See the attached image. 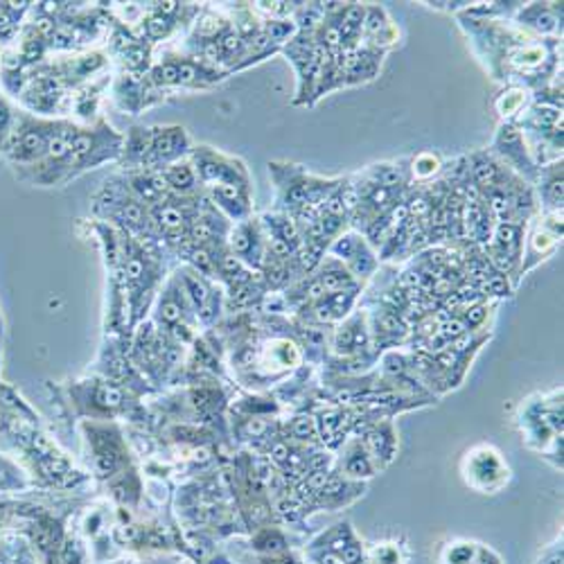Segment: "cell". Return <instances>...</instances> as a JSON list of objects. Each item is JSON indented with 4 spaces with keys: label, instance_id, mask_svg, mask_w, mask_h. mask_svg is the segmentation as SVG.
Returning <instances> with one entry per match:
<instances>
[{
    "label": "cell",
    "instance_id": "6da1fadb",
    "mask_svg": "<svg viewBox=\"0 0 564 564\" xmlns=\"http://www.w3.org/2000/svg\"><path fill=\"white\" fill-rule=\"evenodd\" d=\"M57 122L59 118H45L30 113L28 109H17L14 127L10 131V138L6 140L3 150H0V156L8 161L12 170L39 163L45 156V152H48Z\"/></svg>",
    "mask_w": 564,
    "mask_h": 564
},
{
    "label": "cell",
    "instance_id": "7a4b0ae2",
    "mask_svg": "<svg viewBox=\"0 0 564 564\" xmlns=\"http://www.w3.org/2000/svg\"><path fill=\"white\" fill-rule=\"evenodd\" d=\"M120 154L122 135L107 120L100 118L86 127L77 124L68 161V183L88 170H96L109 161H120Z\"/></svg>",
    "mask_w": 564,
    "mask_h": 564
},
{
    "label": "cell",
    "instance_id": "3957f363",
    "mask_svg": "<svg viewBox=\"0 0 564 564\" xmlns=\"http://www.w3.org/2000/svg\"><path fill=\"white\" fill-rule=\"evenodd\" d=\"M77 122L59 118L57 129L51 138V145L45 156L30 165L14 170L17 178L34 185V187H64L68 185V161H70V150H73V138H75Z\"/></svg>",
    "mask_w": 564,
    "mask_h": 564
},
{
    "label": "cell",
    "instance_id": "277c9868",
    "mask_svg": "<svg viewBox=\"0 0 564 564\" xmlns=\"http://www.w3.org/2000/svg\"><path fill=\"white\" fill-rule=\"evenodd\" d=\"M191 161L197 170L199 183L204 191L215 185H228V183H240V185H251V176L247 165L228 154H221L208 145L193 148Z\"/></svg>",
    "mask_w": 564,
    "mask_h": 564
},
{
    "label": "cell",
    "instance_id": "5b68a950",
    "mask_svg": "<svg viewBox=\"0 0 564 564\" xmlns=\"http://www.w3.org/2000/svg\"><path fill=\"white\" fill-rule=\"evenodd\" d=\"M193 154V140L178 124H156L150 127V154L143 170L161 172L167 165L187 159Z\"/></svg>",
    "mask_w": 564,
    "mask_h": 564
},
{
    "label": "cell",
    "instance_id": "8992f818",
    "mask_svg": "<svg viewBox=\"0 0 564 564\" xmlns=\"http://www.w3.org/2000/svg\"><path fill=\"white\" fill-rule=\"evenodd\" d=\"M226 247L249 269H262L267 258L264 230L258 219H245L232 224L226 232Z\"/></svg>",
    "mask_w": 564,
    "mask_h": 564
},
{
    "label": "cell",
    "instance_id": "52a82bcc",
    "mask_svg": "<svg viewBox=\"0 0 564 564\" xmlns=\"http://www.w3.org/2000/svg\"><path fill=\"white\" fill-rule=\"evenodd\" d=\"M333 253L337 256L339 262L348 264L350 273H357L364 278H368L375 271V267H378V260H375L370 247L364 242L361 235H355V232L337 238L333 245Z\"/></svg>",
    "mask_w": 564,
    "mask_h": 564
},
{
    "label": "cell",
    "instance_id": "ba28073f",
    "mask_svg": "<svg viewBox=\"0 0 564 564\" xmlns=\"http://www.w3.org/2000/svg\"><path fill=\"white\" fill-rule=\"evenodd\" d=\"M161 176L167 193L174 197H195L197 191H202V183L191 156L167 165L165 170H161Z\"/></svg>",
    "mask_w": 564,
    "mask_h": 564
},
{
    "label": "cell",
    "instance_id": "9c48e42d",
    "mask_svg": "<svg viewBox=\"0 0 564 564\" xmlns=\"http://www.w3.org/2000/svg\"><path fill=\"white\" fill-rule=\"evenodd\" d=\"M497 148L499 152L506 156V161H510L517 170H531L533 163H531V154L527 152L524 148V140H522V133L517 131L514 127L506 124L499 135H497Z\"/></svg>",
    "mask_w": 564,
    "mask_h": 564
},
{
    "label": "cell",
    "instance_id": "30bf717a",
    "mask_svg": "<svg viewBox=\"0 0 564 564\" xmlns=\"http://www.w3.org/2000/svg\"><path fill=\"white\" fill-rule=\"evenodd\" d=\"M316 280L321 282V288L325 294H337V292H348L355 290V280L348 267L339 260H327L321 271L316 273Z\"/></svg>",
    "mask_w": 564,
    "mask_h": 564
},
{
    "label": "cell",
    "instance_id": "8fae6325",
    "mask_svg": "<svg viewBox=\"0 0 564 564\" xmlns=\"http://www.w3.org/2000/svg\"><path fill=\"white\" fill-rule=\"evenodd\" d=\"M492 245L508 253L514 262L522 260V249H524V224H499L495 230V240Z\"/></svg>",
    "mask_w": 564,
    "mask_h": 564
},
{
    "label": "cell",
    "instance_id": "7c38bea8",
    "mask_svg": "<svg viewBox=\"0 0 564 564\" xmlns=\"http://www.w3.org/2000/svg\"><path fill=\"white\" fill-rule=\"evenodd\" d=\"M32 3H0V45L17 41L21 21L30 12Z\"/></svg>",
    "mask_w": 564,
    "mask_h": 564
},
{
    "label": "cell",
    "instance_id": "4fadbf2b",
    "mask_svg": "<svg viewBox=\"0 0 564 564\" xmlns=\"http://www.w3.org/2000/svg\"><path fill=\"white\" fill-rule=\"evenodd\" d=\"M17 109L12 105V100L6 96V93H0V150H3L6 140L10 138V131L14 127V118H17Z\"/></svg>",
    "mask_w": 564,
    "mask_h": 564
},
{
    "label": "cell",
    "instance_id": "5bb4252c",
    "mask_svg": "<svg viewBox=\"0 0 564 564\" xmlns=\"http://www.w3.org/2000/svg\"><path fill=\"white\" fill-rule=\"evenodd\" d=\"M553 174L551 178L544 183V197L549 202L551 208H562V167L557 170V165H553Z\"/></svg>",
    "mask_w": 564,
    "mask_h": 564
},
{
    "label": "cell",
    "instance_id": "9a60e30c",
    "mask_svg": "<svg viewBox=\"0 0 564 564\" xmlns=\"http://www.w3.org/2000/svg\"><path fill=\"white\" fill-rule=\"evenodd\" d=\"M346 473L350 477H370L372 475V465L364 454H352V458L346 465Z\"/></svg>",
    "mask_w": 564,
    "mask_h": 564
},
{
    "label": "cell",
    "instance_id": "2e32d148",
    "mask_svg": "<svg viewBox=\"0 0 564 564\" xmlns=\"http://www.w3.org/2000/svg\"><path fill=\"white\" fill-rule=\"evenodd\" d=\"M430 163H425V159H422V154L413 161V174H417V176H432L434 172H438L441 170V163H438V156H434V154H430V159H427Z\"/></svg>",
    "mask_w": 564,
    "mask_h": 564
},
{
    "label": "cell",
    "instance_id": "e0dca14e",
    "mask_svg": "<svg viewBox=\"0 0 564 564\" xmlns=\"http://www.w3.org/2000/svg\"><path fill=\"white\" fill-rule=\"evenodd\" d=\"M294 434L299 438H312L314 436V420L312 417H296L294 420Z\"/></svg>",
    "mask_w": 564,
    "mask_h": 564
},
{
    "label": "cell",
    "instance_id": "ac0fdd59",
    "mask_svg": "<svg viewBox=\"0 0 564 564\" xmlns=\"http://www.w3.org/2000/svg\"><path fill=\"white\" fill-rule=\"evenodd\" d=\"M341 557H344L346 564H355L361 557V551H359L357 544H348V546H344V555Z\"/></svg>",
    "mask_w": 564,
    "mask_h": 564
},
{
    "label": "cell",
    "instance_id": "d6986e66",
    "mask_svg": "<svg viewBox=\"0 0 564 564\" xmlns=\"http://www.w3.org/2000/svg\"><path fill=\"white\" fill-rule=\"evenodd\" d=\"M0 93H3V90H0Z\"/></svg>",
    "mask_w": 564,
    "mask_h": 564
}]
</instances>
